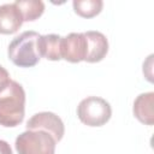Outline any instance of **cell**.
<instances>
[{
    "mask_svg": "<svg viewBox=\"0 0 154 154\" xmlns=\"http://www.w3.org/2000/svg\"><path fill=\"white\" fill-rule=\"evenodd\" d=\"M72 6L78 16L83 18H93L101 12L103 2L101 0H75Z\"/></svg>",
    "mask_w": 154,
    "mask_h": 154,
    "instance_id": "7c38bea8",
    "label": "cell"
},
{
    "mask_svg": "<svg viewBox=\"0 0 154 154\" xmlns=\"http://www.w3.org/2000/svg\"><path fill=\"white\" fill-rule=\"evenodd\" d=\"M14 5L22 13L24 22H31L42 16L45 11V4L40 0H17Z\"/></svg>",
    "mask_w": 154,
    "mask_h": 154,
    "instance_id": "8fae6325",
    "label": "cell"
},
{
    "mask_svg": "<svg viewBox=\"0 0 154 154\" xmlns=\"http://www.w3.org/2000/svg\"><path fill=\"white\" fill-rule=\"evenodd\" d=\"M40 34L36 31H24L16 36L8 45V59L19 67H32L41 59L38 49Z\"/></svg>",
    "mask_w": 154,
    "mask_h": 154,
    "instance_id": "7a4b0ae2",
    "label": "cell"
},
{
    "mask_svg": "<svg viewBox=\"0 0 154 154\" xmlns=\"http://www.w3.org/2000/svg\"><path fill=\"white\" fill-rule=\"evenodd\" d=\"M25 91L23 87L11 81L10 84L0 91V125L14 128L24 119Z\"/></svg>",
    "mask_w": 154,
    "mask_h": 154,
    "instance_id": "6da1fadb",
    "label": "cell"
},
{
    "mask_svg": "<svg viewBox=\"0 0 154 154\" xmlns=\"http://www.w3.org/2000/svg\"><path fill=\"white\" fill-rule=\"evenodd\" d=\"M83 34L88 42L87 58L84 61H87V63L101 61L108 52V41H107L106 36L100 31H93V30L85 31Z\"/></svg>",
    "mask_w": 154,
    "mask_h": 154,
    "instance_id": "52a82bcc",
    "label": "cell"
},
{
    "mask_svg": "<svg viewBox=\"0 0 154 154\" xmlns=\"http://www.w3.org/2000/svg\"><path fill=\"white\" fill-rule=\"evenodd\" d=\"M38 49L41 57L48 60H60L61 59V36L57 34L41 35L38 38Z\"/></svg>",
    "mask_w": 154,
    "mask_h": 154,
    "instance_id": "30bf717a",
    "label": "cell"
},
{
    "mask_svg": "<svg viewBox=\"0 0 154 154\" xmlns=\"http://www.w3.org/2000/svg\"><path fill=\"white\" fill-rule=\"evenodd\" d=\"M111 105L99 96H88L77 106L78 119L88 126H102L111 119Z\"/></svg>",
    "mask_w": 154,
    "mask_h": 154,
    "instance_id": "277c9868",
    "label": "cell"
},
{
    "mask_svg": "<svg viewBox=\"0 0 154 154\" xmlns=\"http://www.w3.org/2000/svg\"><path fill=\"white\" fill-rule=\"evenodd\" d=\"M23 22L22 13L14 2L4 4L0 6V34L10 35L17 32Z\"/></svg>",
    "mask_w": 154,
    "mask_h": 154,
    "instance_id": "ba28073f",
    "label": "cell"
},
{
    "mask_svg": "<svg viewBox=\"0 0 154 154\" xmlns=\"http://www.w3.org/2000/svg\"><path fill=\"white\" fill-rule=\"evenodd\" d=\"M88 42L83 32H71L61 37V59L70 63L85 60Z\"/></svg>",
    "mask_w": 154,
    "mask_h": 154,
    "instance_id": "8992f818",
    "label": "cell"
},
{
    "mask_svg": "<svg viewBox=\"0 0 154 154\" xmlns=\"http://www.w3.org/2000/svg\"><path fill=\"white\" fill-rule=\"evenodd\" d=\"M11 79H10V73L7 72V70L5 67H2L0 65V91L4 90L8 84H10Z\"/></svg>",
    "mask_w": 154,
    "mask_h": 154,
    "instance_id": "4fadbf2b",
    "label": "cell"
},
{
    "mask_svg": "<svg viewBox=\"0 0 154 154\" xmlns=\"http://www.w3.org/2000/svg\"><path fill=\"white\" fill-rule=\"evenodd\" d=\"M57 141L43 130H26L16 138L18 154H54Z\"/></svg>",
    "mask_w": 154,
    "mask_h": 154,
    "instance_id": "3957f363",
    "label": "cell"
},
{
    "mask_svg": "<svg viewBox=\"0 0 154 154\" xmlns=\"http://www.w3.org/2000/svg\"><path fill=\"white\" fill-rule=\"evenodd\" d=\"M154 93L148 91L140 94L134 102V114L135 117L146 125H153L154 123Z\"/></svg>",
    "mask_w": 154,
    "mask_h": 154,
    "instance_id": "9c48e42d",
    "label": "cell"
},
{
    "mask_svg": "<svg viewBox=\"0 0 154 154\" xmlns=\"http://www.w3.org/2000/svg\"><path fill=\"white\" fill-rule=\"evenodd\" d=\"M0 154H13L10 144L4 140H0Z\"/></svg>",
    "mask_w": 154,
    "mask_h": 154,
    "instance_id": "5bb4252c",
    "label": "cell"
},
{
    "mask_svg": "<svg viewBox=\"0 0 154 154\" xmlns=\"http://www.w3.org/2000/svg\"><path fill=\"white\" fill-rule=\"evenodd\" d=\"M26 130H43L53 136L55 141H60L65 132V126L60 117L53 112H40L34 114L26 122Z\"/></svg>",
    "mask_w": 154,
    "mask_h": 154,
    "instance_id": "5b68a950",
    "label": "cell"
}]
</instances>
